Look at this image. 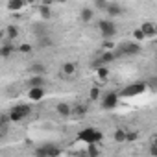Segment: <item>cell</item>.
Returning <instances> with one entry per match:
<instances>
[{
	"label": "cell",
	"instance_id": "obj_1",
	"mask_svg": "<svg viewBox=\"0 0 157 157\" xmlns=\"http://www.w3.org/2000/svg\"><path fill=\"white\" fill-rule=\"evenodd\" d=\"M78 140L85 142V144H93V142L100 144L104 140V133L100 129L93 128V126H87V128H82L80 131H78Z\"/></svg>",
	"mask_w": 157,
	"mask_h": 157
},
{
	"label": "cell",
	"instance_id": "obj_2",
	"mask_svg": "<svg viewBox=\"0 0 157 157\" xmlns=\"http://www.w3.org/2000/svg\"><path fill=\"white\" fill-rule=\"evenodd\" d=\"M30 113H32V107L28 104H17L8 111V117H10V122H22L24 118L30 117Z\"/></svg>",
	"mask_w": 157,
	"mask_h": 157
},
{
	"label": "cell",
	"instance_id": "obj_3",
	"mask_svg": "<svg viewBox=\"0 0 157 157\" xmlns=\"http://www.w3.org/2000/svg\"><path fill=\"white\" fill-rule=\"evenodd\" d=\"M96 26H98V32L104 39H113L118 33V26L115 24L113 19H102V21H98Z\"/></svg>",
	"mask_w": 157,
	"mask_h": 157
},
{
	"label": "cell",
	"instance_id": "obj_4",
	"mask_svg": "<svg viewBox=\"0 0 157 157\" xmlns=\"http://www.w3.org/2000/svg\"><path fill=\"white\" fill-rule=\"evenodd\" d=\"M115 52L118 54V57H122V56H139V54H142V46L137 41H126V43L118 44L115 48Z\"/></svg>",
	"mask_w": 157,
	"mask_h": 157
},
{
	"label": "cell",
	"instance_id": "obj_5",
	"mask_svg": "<svg viewBox=\"0 0 157 157\" xmlns=\"http://www.w3.org/2000/svg\"><path fill=\"white\" fill-rule=\"evenodd\" d=\"M146 89H148L146 87V82H133V83H128L118 94H120V98H133V96L142 94Z\"/></svg>",
	"mask_w": 157,
	"mask_h": 157
},
{
	"label": "cell",
	"instance_id": "obj_6",
	"mask_svg": "<svg viewBox=\"0 0 157 157\" xmlns=\"http://www.w3.org/2000/svg\"><path fill=\"white\" fill-rule=\"evenodd\" d=\"M118 104H120V94L115 93V91H109V93L102 94V98H100V105H102V109H105V111L117 109Z\"/></svg>",
	"mask_w": 157,
	"mask_h": 157
},
{
	"label": "cell",
	"instance_id": "obj_7",
	"mask_svg": "<svg viewBox=\"0 0 157 157\" xmlns=\"http://www.w3.org/2000/svg\"><path fill=\"white\" fill-rule=\"evenodd\" d=\"M118 59V54L115 52V50H100V54H98V57H96V61H94V68L96 67H100V65H111L113 61H117Z\"/></svg>",
	"mask_w": 157,
	"mask_h": 157
},
{
	"label": "cell",
	"instance_id": "obj_8",
	"mask_svg": "<svg viewBox=\"0 0 157 157\" xmlns=\"http://www.w3.org/2000/svg\"><path fill=\"white\" fill-rule=\"evenodd\" d=\"M35 155H39V157H56V155H61V148L56 146V144H43L35 150Z\"/></svg>",
	"mask_w": 157,
	"mask_h": 157
},
{
	"label": "cell",
	"instance_id": "obj_9",
	"mask_svg": "<svg viewBox=\"0 0 157 157\" xmlns=\"http://www.w3.org/2000/svg\"><path fill=\"white\" fill-rule=\"evenodd\" d=\"M76 72H78V65H76V63H72V61L63 63V65H61V68H59V76L63 78V80H68V78H72Z\"/></svg>",
	"mask_w": 157,
	"mask_h": 157
},
{
	"label": "cell",
	"instance_id": "obj_10",
	"mask_svg": "<svg viewBox=\"0 0 157 157\" xmlns=\"http://www.w3.org/2000/svg\"><path fill=\"white\" fill-rule=\"evenodd\" d=\"M139 28H140V32L146 35V39H148V37H155V35H157V26H155V22H151V21L142 22Z\"/></svg>",
	"mask_w": 157,
	"mask_h": 157
},
{
	"label": "cell",
	"instance_id": "obj_11",
	"mask_svg": "<svg viewBox=\"0 0 157 157\" xmlns=\"http://www.w3.org/2000/svg\"><path fill=\"white\" fill-rule=\"evenodd\" d=\"M56 113H57L61 118H70V115H72V105H70L68 102H59V104L56 105Z\"/></svg>",
	"mask_w": 157,
	"mask_h": 157
},
{
	"label": "cell",
	"instance_id": "obj_12",
	"mask_svg": "<svg viewBox=\"0 0 157 157\" xmlns=\"http://www.w3.org/2000/svg\"><path fill=\"white\" fill-rule=\"evenodd\" d=\"M26 6H28L26 0H8V4H6V8H8L10 13H19V11H22Z\"/></svg>",
	"mask_w": 157,
	"mask_h": 157
},
{
	"label": "cell",
	"instance_id": "obj_13",
	"mask_svg": "<svg viewBox=\"0 0 157 157\" xmlns=\"http://www.w3.org/2000/svg\"><path fill=\"white\" fill-rule=\"evenodd\" d=\"M105 13H107L111 19H115V17H120V15L124 13V8H122L120 4H117V2H107Z\"/></svg>",
	"mask_w": 157,
	"mask_h": 157
},
{
	"label": "cell",
	"instance_id": "obj_14",
	"mask_svg": "<svg viewBox=\"0 0 157 157\" xmlns=\"http://www.w3.org/2000/svg\"><path fill=\"white\" fill-rule=\"evenodd\" d=\"M28 98L32 102H41L44 98V87H30L28 89Z\"/></svg>",
	"mask_w": 157,
	"mask_h": 157
},
{
	"label": "cell",
	"instance_id": "obj_15",
	"mask_svg": "<svg viewBox=\"0 0 157 157\" xmlns=\"http://www.w3.org/2000/svg\"><path fill=\"white\" fill-rule=\"evenodd\" d=\"M39 17L43 19V21H50L52 17H54V11H52V8H50V4H39Z\"/></svg>",
	"mask_w": 157,
	"mask_h": 157
},
{
	"label": "cell",
	"instance_id": "obj_16",
	"mask_svg": "<svg viewBox=\"0 0 157 157\" xmlns=\"http://www.w3.org/2000/svg\"><path fill=\"white\" fill-rule=\"evenodd\" d=\"M46 80L43 74H32V78L28 80V87H44Z\"/></svg>",
	"mask_w": 157,
	"mask_h": 157
},
{
	"label": "cell",
	"instance_id": "obj_17",
	"mask_svg": "<svg viewBox=\"0 0 157 157\" xmlns=\"http://www.w3.org/2000/svg\"><path fill=\"white\" fill-rule=\"evenodd\" d=\"M87 111H89V105H87V104H80V105L72 107V115H70V117H76V118H83V117L87 115Z\"/></svg>",
	"mask_w": 157,
	"mask_h": 157
},
{
	"label": "cell",
	"instance_id": "obj_18",
	"mask_svg": "<svg viewBox=\"0 0 157 157\" xmlns=\"http://www.w3.org/2000/svg\"><path fill=\"white\" fill-rule=\"evenodd\" d=\"M80 19H82L83 24H89V22L94 19V10H93V8H83V10L80 11Z\"/></svg>",
	"mask_w": 157,
	"mask_h": 157
},
{
	"label": "cell",
	"instance_id": "obj_19",
	"mask_svg": "<svg viewBox=\"0 0 157 157\" xmlns=\"http://www.w3.org/2000/svg\"><path fill=\"white\" fill-rule=\"evenodd\" d=\"M15 52H17V48L11 44V41H10V43H6L4 46H0V57H4V59H6V57H10V56H13Z\"/></svg>",
	"mask_w": 157,
	"mask_h": 157
},
{
	"label": "cell",
	"instance_id": "obj_20",
	"mask_svg": "<svg viewBox=\"0 0 157 157\" xmlns=\"http://www.w3.org/2000/svg\"><path fill=\"white\" fill-rule=\"evenodd\" d=\"M28 70L32 72V74H46V65L44 63H32L30 67H28Z\"/></svg>",
	"mask_w": 157,
	"mask_h": 157
},
{
	"label": "cell",
	"instance_id": "obj_21",
	"mask_svg": "<svg viewBox=\"0 0 157 157\" xmlns=\"http://www.w3.org/2000/svg\"><path fill=\"white\" fill-rule=\"evenodd\" d=\"M94 70H96V76H98V80L105 82L107 78H109V68H107V65H100V67H96Z\"/></svg>",
	"mask_w": 157,
	"mask_h": 157
},
{
	"label": "cell",
	"instance_id": "obj_22",
	"mask_svg": "<svg viewBox=\"0 0 157 157\" xmlns=\"http://www.w3.org/2000/svg\"><path fill=\"white\" fill-rule=\"evenodd\" d=\"M4 33H6V37H8L10 41H13V39H17V37H19V28H17L15 24H10V26L4 30Z\"/></svg>",
	"mask_w": 157,
	"mask_h": 157
},
{
	"label": "cell",
	"instance_id": "obj_23",
	"mask_svg": "<svg viewBox=\"0 0 157 157\" xmlns=\"http://www.w3.org/2000/svg\"><path fill=\"white\" fill-rule=\"evenodd\" d=\"M100 98H102V89H100L98 85L91 87V91H89V100H91V102H98Z\"/></svg>",
	"mask_w": 157,
	"mask_h": 157
},
{
	"label": "cell",
	"instance_id": "obj_24",
	"mask_svg": "<svg viewBox=\"0 0 157 157\" xmlns=\"http://www.w3.org/2000/svg\"><path fill=\"white\" fill-rule=\"evenodd\" d=\"M115 142H126V128H117L113 133Z\"/></svg>",
	"mask_w": 157,
	"mask_h": 157
},
{
	"label": "cell",
	"instance_id": "obj_25",
	"mask_svg": "<svg viewBox=\"0 0 157 157\" xmlns=\"http://www.w3.org/2000/svg\"><path fill=\"white\" fill-rule=\"evenodd\" d=\"M83 153H85V155H93V157H94V155H98V153H100V148H98V144H96V142H93V144H87V150H85Z\"/></svg>",
	"mask_w": 157,
	"mask_h": 157
},
{
	"label": "cell",
	"instance_id": "obj_26",
	"mask_svg": "<svg viewBox=\"0 0 157 157\" xmlns=\"http://www.w3.org/2000/svg\"><path fill=\"white\" fill-rule=\"evenodd\" d=\"M37 43H39V46H43V48H44V46H52V44H54V41H52L48 35H41V37H37Z\"/></svg>",
	"mask_w": 157,
	"mask_h": 157
},
{
	"label": "cell",
	"instance_id": "obj_27",
	"mask_svg": "<svg viewBox=\"0 0 157 157\" xmlns=\"http://www.w3.org/2000/svg\"><path fill=\"white\" fill-rule=\"evenodd\" d=\"M115 48H117V44H115L113 39H104V43H102V50H115Z\"/></svg>",
	"mask_w": 157,
	"mask_h": 157
},
{
	"label": "cell",
	"instance_id": "obj_28",
	"mask_svg": "<svg viewBox=\"0 0 157 157\" xmlns=\"http://www.w3.org/2000/svg\"><path fill=\"white\" fill-rule=\"evenodd\" d=\"M32 50H33V46H32L30 43H22V44L17 48V52H21V54H32Z\"/></svg>",
	"mask_w": 157,
	"mask_h": 157
},
{
	"label": "cell",
	"instance_id": "obj_29",
	"mask_svg": "<svg viewBox=\"0 0 157 157\" xmlns=\"http://www.w3.org/2000/svg\"><path fill=\"white\" fill-rule=\"evenodd\" d=\"M139 139V133L137 131H129V129H126V142H135Z\"/></svg>",
	"mask_w": 157,
	"mask_h": 157
},
{
	"label": "cell",
	"instance_id": "obj_30",
	"mask_svg": "<svg viewBox=\"0 0 157 157\" xmlns=\"http://www.w3.org/2000/svg\"><path fill=\"white\" fill-rule=\"evenodd\" d=\"M133 39H135L137 43H140V41H144V39H146V35L140 32V28H137V30H133Z\"/></svg>",
	"mask_w": 157,
	"mask_h": 157
},
{
	"label": "cell",
	"instance_id": "obj_31",
	"mask_svg": "<svg viewBox=\"0 0 157 157\" xmlns=\"http://www.w3.org/2000/svg\"><path fill=\"white\" fill-rule=\"evenodd\" d=\"M94 6H96V10H100V11H105L107 0H94Z\"/></svg>",
	"mask_w": 157,
	"mask_h": 157
},
{
	"label": "cell",
	"instance_id": "obj_32",
	"mask_svg": "<svg viewBox=\"0 0 157 157\" xmlns=\"http://www.w3.org/2000/svg\"><path fill=\"white\" fill-rule=\"evenodd\" d=\"M33 33H35L37 37H41V35H46V30H44L43 26H33Z\"/></svg>",
	"mask_w": 157,
	"mask_h": 157
},
{
	"label": "cell",
	"instance_id": "obj_33",
	"mask_svg": "<svg viewBox=\"0 0 157 157\" xmlns=\"http://www.w3.org/2000/svg\"><path fill=\"white\" fill-rule=\"evenodd\" d=\"M146 87H148V89H151V91H153V89H155V87H157V78H150V80H148V82H146Z\"/></svg>",
	"mask_w": 157,
	"mask_h": 157
},
{
	"label": "cell",
	"instance_id": "obj_34",
	"mask_svg": "<svg viewBox=\"0 0 157 157\" xmlns=\"http://www.w3.org/2000/svg\"><path fill=\"white\" fill-rule=\"evenodd\" d=\"M54 0H37V4H52Z\"/></svg>",
	"mask_w": 157,
	"mask_h": 157
},
{
	"label": "cell",
	"instance_id": "obj_35",
	"mask_svg": "<svg viewBox=\"0 0 157 157\" xmlns=\"http://www.w3.org/2000/svg\"><path fill=\"white\" fill-rule=\"evenodd\" d=\"M37 0H26V4H35Z\"/></svg>",
	"mask_w": 157,
	"mask_h": 157
},
{
	"label": "cell",
	"instance_id": "obj_36",
	"mask_svg": "<svg viewBox=\"0 0 157 157\" xmlns=\"http://www.w3.org/2000/svg\"><path fill=\"white\" fill-rule=\"evenodd\" d=\"M56 2H59V4H65V2H68V0H56Z\"/></svg>",
	"mask_w": 157,
	"mask_h": 157
},
{
	"label": "cell",
	"instance_id": "obj_37",
	"mask_svg": "<svg viewBox=\"0 0 157 157\" xmlns=\"http://www.w3.org/2000/svg\"><path fill=\"white\" fill-rule=\"evenodd\" d=\"M2 37H4V32H0V39H2Z\"/></svg>",
	"mask_w": 157,
	"mask_h": 157
}]
</instances>
